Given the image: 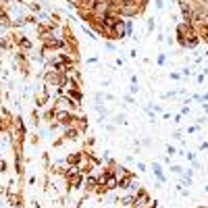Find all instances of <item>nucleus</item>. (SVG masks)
Wrapping results in <instances>:
<instances>
[{"instance_id": "6e6552de", "label": "nucleus", "mask_w": 208, "mask_h": 208, "mask_svg": "<svg viewBox=\"0 0 208 208\" xmlns=\"http://www.w3.org/2000/svg\"><path fill=\"white\" fill-rule=\"evenodd\" d=\"M79 129L75 127V125H73V127H67L65 129V133H63V138L67 139V142H75V139H79Z\"/></svg>"}, {"instance_id": "39448f33", "label": "nucleus", "mask_w": 208, "mask_h": 208, "mask_svg": "<svg viewBox=\"0 0 208 208\" xmlns=\"http://www.w3.org/2000/svg\"><path fill=\"white\" fill-rule=\"evenodd\" d=\"M48 102H50V92H48V87H44L42 92L35 94V106L42 108V106H46Z\"/></svg>"}, {"instance_id": "412c9836", "label": "nucleus", "mask_w": 208, "mask_h": 208, "mask_svg": "<svg viewBox=\"0 0 208 208\" xmlns=\"http://www.w3.org/2000/svg\"><path fill=\"white\" fill-rule=\"evenodd\" d=\"M167 63V56H164V54H160V56H158V65H164Z\"/></svg>"}, {"instance_id": "9d476101", "label": "nucleus", "mask_w": 208, "mask_h": 208, "mask_svg": "<svg viewBox=\"0 0 208 208\" xmlns=\"http://www.w3.org/2000/svg\"><path fill=\"white\" fill-rule=\"evenodd\" d=\"M75 127L79 129L81 133H83V131H87V119H86V117H79V119L75 121Z\"/></svg>"}, {"instance_id": "b1692460", "label": "nucleus", "mask_w": 208, "mask_h": 208, "mask_svg": "<svg viewBox=\"0 0 208 208\" xmlns=\"http://www.w3.org/2000/svg\"><path fill=\"white\" fill-rule=\"evenodd\" d=\"M148 208H160V206H158V202H150V206H148Z\"/></svg>"}, {"instance_id": "1a4fd4ad", "label": "nucleus", "mask_w": 208, "mask_h": 208, "mask_svg": "<svg viewBox=\"0 0 208 208\" xmlns=\"http://www.w3.org/2000/svg\"><path fill=\"white\" fill-rule=\"evenodd\" d=\"M152 171H154V175L158 177V181H160V183H164V175H162V167H160V162H152Z\"/></svg>"}, {"instance_id": "9b49d317", "label": "nucleus", "mask_w": 208, "mask_h": 208, "mask_svg": "<svg viewBox=\"0 0 208 208\" xmlns=\"http://www.w3.org/2000/svg\"><path fill=\"white\" fill-rule=\"evenodd\" d=\"M133 202H135V194H127V196L121 198V204H123V206H129V208H131Z\"/></svg>"}, {"instance_id": "ddd939ff", "label": "nucleus", "mask_w": 208, "mask_h": 208, "mask_svg": "<svg viewBox=\"0 0 208 208\" xmlns=\"http://www.w3.org/2000/svg\"><path fill=\"white\" fill-rule=\"evenodd\" d=\"M69 96H71L73 100H75L77 104H79L81 100H83V94H81V90H73V92H69Z\"/></svg>"}, {"instance_id": "f257e3e1", "label": "nucleus", "mask_w": 208, "mask_h": 208, "mask_svg": "<svg viewBox=\"0 0 208 208\" xmlns=\"http://www.w3.org/2000/svg\"><path fill=\"white\" fill-rule=\"evenodd\" d=\"M77 119H79V117H77L75 112H71V110H56V123H58L63 129L73 127Z\"/></svg>"}, {"instance_id": "6ab92c4d", "label": "nucleus", "mask_w": 208, "mask_h": 208, "mask_svg": "<svg viewBox=\"0 0 208 208\" xmlns=\"http://www.w3.org/2000/svg\"><path fill=\"white\" fill-rule=\"evenodd\" d=\"M154 4H156V8H158V11H160L162 6H164V0H154Z\"/></svg>"}, {"instance_id": "2eb2a0df", "label": "nucleus", "mask_w": 208, "mask_h": 208, "mask_svg": "<svg viewBox=\"0 0 208 208\" xmlns=\"http://www.w3.org/2000/svg\"><path fill=\"white\" fill-rule=\"evenodd\" d=\"M65 142H67L65 138H58V139H54V144H52V146H54V148H60V146H63Z\"/></svg>"}, {"instance_id": "423d86ee", "label": "nucleus", "mask_w": 208, "mask_h": 208, "mask_svg": "<svg viewBox=\"0 0 208 208\" xmlns=\"http://www.w3.org/2000/svg\"><path fill=\"white\" fill-rule=\"evenodd\" d=\"M96 187H98V177L96 175H86L83 177V190H87V191H96Z\"/></svg>"}, {"instance_id": "0eeeda50", "label": "nucleus", "mask_w": 208, "mask_h": 208, "mask_svg": "<svg viewBox=\"0 0 208 208\" xmlns=\"http://www.w3.org/2000/svg\"><path fill=\"white\" fill-rule=\"evenodd\" d=\"M6 202L11 204V206H23V196L21 194H13V191H6Z\"/></svg>"}, {"instance_id": "f3484780", "label": "nucleus", "mask_w": 208, "mask_h": 208, "mask_svg": "<svg viewBox=\"0 0 208 208\" xmlns=\"http://www.w3.org/2000/svg\"><path fill=\"white\" fill-rule=\"evenodd\" d=\"M6 171H8V164L4 160H0V173H6Z\"/></svg>"}, {"instance_id": "f8f14e48", "label": "nucleus", "mask_w": 208, "mask_h": 208, "mask_svg": "<svg viewBox=\"0 0 208 208\" xmlns=\"http://www.w3.org/2000/svg\"><path fill=\"white\" fill-rule=\"evenodd\" d=\"M42 119H44V121H52V119H56V106H50V108L44 112Z\"/></svg>"}, {"instance_id": "aec40b11", "label": "nucleus", "mask_w": 208, "mask_h": 208, "mask_svg": "<svg viewBox=\"0 0 208 208\" xmlns=\"http://www.w3.org/2000/svg\"><path fill=\"white\" fill-rule=\"evenodd\" d=\"M175 152H177V150H175L173 146H167V154H169V156H173V154H175Z\"/></svg>"}, {"instance_id": "a211bd4d", "label": "nucleus", "mask_w": 208, "mask_h": 208, "mask_svg": "<svg viewBox=\"0 0 208 208\" xmlns=\"http://www.w3.org/2000/svg\"><path fill=\"white\" fill-rule=\"evenodd\" d=\"M115 123H125V115H117L115 117Z\"/></svg>"}, {"instance_id": "7ed1b4c3", "label": "nucleus", "mask_w": 208, "mask_h": 208, "mask_svg": "<svg viewBox=\"0 0 208 208\" xmlns=\"http://www.w3.org/2000/svg\"><path fill=\"white\" fill-rule=\"evenodd\" d=\"M150 194L146 190H138V194H135V202H133V208H148L150 206Z\"/></svg>"}, {"instance_id": "5701e85b", "label": "nucleus", "mask_w": 208, "mask_h": 208, "mask_svg": "<svg viewBox=\"0 0 208 208\" xmlns=\"http://www.w3.org/2000/svg\"><path fill=\"white\" fill-rule=\"evenodd\" d=\"M123 100H125V102H129V104H131V102H133V96H129V94H127V96H123Z\"/></svg>"}, {"instance_id": "4be33fe9", "label": "nucleus", "mask_w": 208, "mask_h": 208, "mask_svg": "<svg viewBox=\"0 0 208 208\" xmlns=\"http://www.w3.org/2000/svg\"><path fill=\"white\" fill-rule=\"evenodd\" d=\"M94 144H96V139H94V138H90V139H87V142H86V146H90V148H92Z\"/></svg>"}, {"instance_id": "20e7f679", "label": "nucleus", "mask_w": 208, "mask_h": 208, "mask_svg": "<svg viewBox=\"0 0 208 208\" xmlns=\"http://www.w3.org/2000/svg\"><path fill=\"white\" fill-rule=\"evenodd\" d=\"M83 160H86V152H73V154H69L67 158H65V162H67L69 167H73V169H77Z\"/></svg>"}, {"instance_id": "f03ea898", "label": "nucleus", "mask_w": 208, "mask_h": 208, "mask_svg": "<svg viewBox=\"0 0 208 208\" xmlns=\"http://www.w3.org/2000/svg\"><path fill=\"white\" fill-rule=\"evenodd\" d=\"M44 79H46L48 86L60 87V86L65 83V79H67V75H65L63 71H54V69H50V71H46V73H44Z\"/></svg>"}, {"instance_id": "393cba45", "label": "nucleus", "mask_w": 208, "mask_h": 208, "mask_svg": "<svg viewBox=\"0 0 208 208\" xmlns=\"http://www.w3.org/2000/svg\"><path fill=\"white\" fill-rule=\"evenodd\" d=\"M17 208H23V206H17Z\"/></svg>"}, {"instance_id": "dca6fc26", "label": "nucleus", "mask_w": 208, "mask_h": 208, "mask_svg": "<svg viewBox=\"0 0 208 208\" xmlns=\"http://www.w3.org/2000/svg\"><path fill=\"white\" fill-rule=\"evenodd\" d=\"M171 171H173L175 175H181V173H183V169H181L179 164H173V167H171Z\"/></svg>"}, {"instance_id": "4468645a", "label": "nucleus", "mask_w": 208, "mask_h": 208, "mask_svg": "<svg viewBox=\"0 0 208 208\" xmlns=\"http://www.w3.org/2000/svg\"><path fill=\"white\" fill-rule=\"evenodd\" d=\"M29 8H31L34 13H40V11H42V6L38 4V2H31V4H29Z\"/></svg>"}]
</instances>
